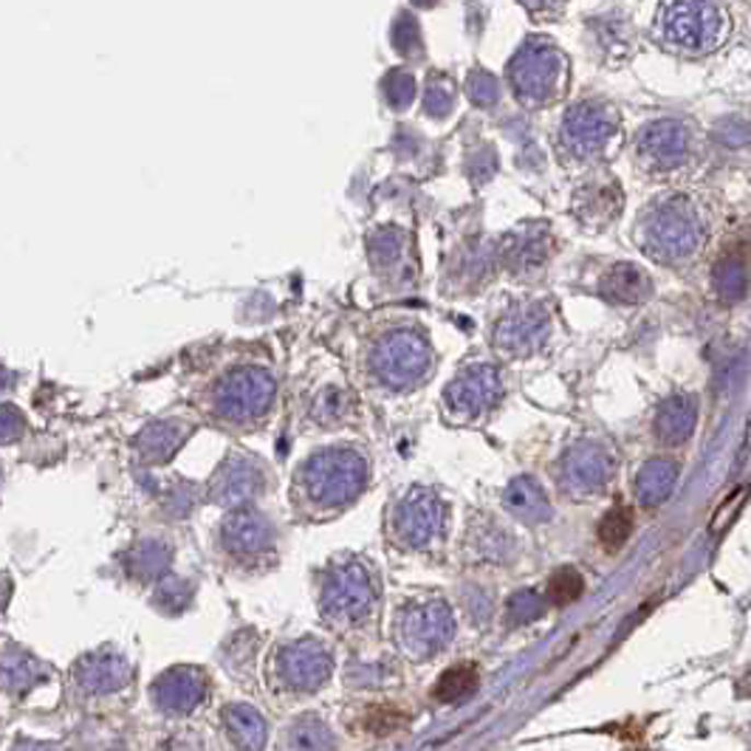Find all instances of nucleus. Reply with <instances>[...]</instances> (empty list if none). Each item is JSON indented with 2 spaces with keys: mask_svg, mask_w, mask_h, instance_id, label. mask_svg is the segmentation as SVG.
Masks as SVG:
<instances>
[{
  "mask_svg": "<svg viewBox=\"0 0 751 751\" xmlns=\"http://www.w3.org/2000/svg\"><path fill=\"white\" fill-rule=\"evenodd\" d=\"M749 286V275L740 261H724L715 268V291L724 302H738L746 294Z\"/></svg>",
  "mask_w": 751,
  "mask_h": 751,
  "instance_id": "2f4dec72",
  "label": "nucleus"
},
{
  "mask_svg": "<svg viewBox=\"0 0 751 751\" xmlns=\"http://www.w3.org/2000/svg\"><path fill=\"white\" fill-rule=\"evenodd\" d=\"M74 672L82 690L100 692L102 695V692H116L128 684L130 675H134V667L119 652L96 650L82 658Z\"/></svg>",
  "mask_w": 751,
  "mask_h": 751,
  "instance_id": "6ab92c4d",
  "label": "nucleus"
},
{
  "mask_svg": "<svg viewBox=\"0 0 751 751\" xmlns=\"http://www.w3.org/2000/svg\"><path fill=\"white\" fill-rule=\"evenodd\" d=\"M504 393V379L495 365H470L455 376L447 388V407L458 418H481L486 416Z\"/></svg>",
  "mask_w": 751,
  "mask_h": 751,
  "instance_id": "f8f14e48",
  "label": "nucleus"
},
{
  "mask_svg": "<svg viewBox=\"0 0 751 751\" xmlns=\"http://www.w3.org/2000/svg\"><path fill=\"white\" fill-rule=\"evenodd\" d=\"M170 565V548L159 543H145L130 554V574L139 579L159 577L161 570H167Z\"/></svg>",
  "mask_w": 751,
  "mask_h": 751,
  "instance_id": "473e14b6",
  "label": "nucleus"
},
{
  "mask_svg": "<svg viewBox=\"0 0 751 751\" xmlns=\"http://www.w3.org/2000/svg\"><path fill=\"white\" fill-rule=\"evenodd\" d=\"M509 80L517 100L536 107L557 102L568 85V60L548 41H529L509 66Z\"/></svg>",
  "mask_w": 751,
  "mask_h": 751,
  "instance_id": "20e7f679",
  "label": "nucleus"
},
{
  "mask_svg": "<svg viewBox=\"0 0 751 751\" xmlns=\"http://www.w3.org/2000/svg\"><path fill=\"white\" fill-rule=\"evenodd\" d=\"M289 746L294 751H334V731L316 718H300L289 731Z\"/></svg>",
  "mask_w": 751,
  "mask_h": 751,
  "instance_id": "c85d7f7f",
  "label": "nucleus"
},
{
  "mask_svg": "<svg viewBox=\"0 0 751 751\" xmlns=\"http://www.w3.org/2000/svg\"><path fill=\"white\" fill-rule=\"evenodd\" d=\"M376 604V585L370 570L362 563H343L328 570L322 582L320 608L334 624L362 622Z\"/></svg>",
  "mask_w": 751,
  "mask_h": 751,
  "instance_id": "423d86ee",
  "label": "nucleus"
},
{
  "mask_svg": "<svg viewBox=\"0 0 751 751\" xmlns=\"http://www.w3.org/2000/svg\"><path fill=\"white\" fill-rule=\"evenodd\" d=\"M548 328L551 320L543 305H520L495 325V348L506 356H529L543 348Z\"/></svg>",
  "mask_w": 751,
  "mask_h": 751,
  "instance_id": "2eb2a0df",
  "label": "nucleus"
},
{
  "mask_svg": "<svg viewBox=\"0 0 751 751\" xmlns=\"http://www.w3.org/2000/svg\"><path fill=\"white\" fill-rule=\"evenodd\" d=\"M477 681H481V672H477L475 665H470V661L466 665H455L438 678L432 695L441 704H455V701H463V697H470L477 690Z\"/></svg>",
  "mask_w": 751,
  "mask_h": 751,
  "instance_id": "cd10ccee",
  "label": "nucleus"
},
{
  "mask_svg": "<svg viewBox=\"0 0 751 751\" xmlns=\"http://www.w3.org/2000/svg\"><path fill=\"white\" fill-rule=\"evenodd\" d=\"M472 100L477 102V105H492V102L497 100V80L492 74H486V71H481V74H472Z\"/></svg>",
  "mask_w": 751,
  "mask_h": 751,
  "instance_id": "f704fd0d",
  "label": "nucleus"
},
{
  "mask_svg": "<svg viewBox=\"0 0 751 751\" xmlns=\"http://www.w3.org/2000/svg\"><path fill=\"white\" fill-rule=\"evenodd\" d=\"M455 636V613L441 599H427L404 608L398 619V642L413 658H432Z\"/></svg>",
  "mask_w": 751,
  "mask_h": 751,
  "instance_id": "0eeeda50",
  "label": "nucleus"
},
{
  "mask_svg": "<svg viewBox=\"0 0 751 751\" xmlns=\"http://www.w3.org/2000/svg\"><path fill=\"white\" fill-rule=\"evenodd\" d=\"M275 398V379L266 370L241 368L223 376L215 388V409L232 421L261 418Z\"/></svg>",
  "mask_w": 751,
  "mask_h": 751,
  "instance_id": "1a4fd4ad",
  "label": "nucleus"
},
{
  "mask_svg": "<svg viewBox=\"0 0 751 751\" xmlns=\"http://www.w3.org/2000/svg\"><path fill=\"white\" fill-rule=\"evenodd\" d=\"M599 291H602V297H608L611 302L633 305V302H644L650 297L652 282L650 277L644 275L638 266H633V263H619V266H611L604 271V277L599 280Z\"/></svg>",
  "mask_w": 751,
  "mask_h": 751,
  "instance_id": "5701e85b",
  "label": "nucleus"
},
{
  "mask_svg": "<svg viewBox=\"0 0 751 751\" xmlns=\"http://www.w3.org/2000/svg\"><path fill=\"white\" fill-rule=\"evenodd\" d=\"M263 472L252 458L232 455L209 483V500L218 506H243L261 492Z\"/></svg>",
  "mask_w": 751,
  "mask_h": 751,
  "instance_id": "f3484780",
  "label": "nucleus"
},
{
  "mask_svg": "<svg viewBox=\"0 0 751 751\" xmlns=\"http://www.w3.org/2000/svg\"><path fill=\"white\" fill-rule=\"evenodd\" d=\"M695 424H697L695 398L678 393V396H670L665 404H661V407H658L656 436L665 443H672V447H675V443L690 441L692 432H695Z\"/></svg>",
  "mask_w": 751,
  "mask_h": 751,
  "instance_id": "4be33fe9",
  "label": "nucleus"
},
{
  "mask_svg": "<svg viewBox=\"0 0 751 751\" xmlns=\"http://www.w3.org/2000/svg\"><path fill=\"white\" fill-rule=\"evenodd\" d=\"M525 7L534 9V12H545V9H557L563 7L565 0H523Z\"/></svg>",
  "mask_w": 751,
  "mask_h": 751,
  "instance_id": "e433bc0d",
  "label": "nucleus"
},
{
  "mask_svg": "<svg viewBox=\"0 0 751 751\" xmlns=\"http://www.w3.org/2000/svg\"><path fill=\"white\" fill-rule=\"evenodd\" d=\"M184 443V427L175 421H161V424H150L145 432L136 441V450H139L141 461L148 463H164L170 461L178 447Z\"/></svg>",
  "mask_w": 751,
  "mask_h": 751,
  "instance_id": "bb28decb",
  "label": "nucleus"
},
{
  "mask_svg": "<svg viewBox=\"0 0 751 751\" xmlns=\"http://www.w3.org/2000/svg\"><path fill=\"white\" fill-rule=\"evenodd\" d=\"M504 506L525 525H543L551 520L548 495L529 475L509 481V486L504 489Z\"/></svg>",
  "mask_w": 751,
  "mask_h": 751,
  "instance_id": "412c9836",
  "label": "nucleus"
},
{
  "mask_svg": "<svg viewBox=\"0 0 751 751\" xmlns=\"http://www.w3.org/2000/svg\"><path fill=\"white\" fill-rule=\"evenodd\" d=\"M706 238V218L690 195H661L642 209L636 241L656 263H678L692 257Z\"/></svg>",
  "mask_w": 751,
  "mask_h": 751,
  "instance_id": "f257e3e1",
  "label": "nucleus"
},
{
  "mask_svg": "<svg viewBox=\"0 0 751 751\" xmlns=\"http://www.w3.org/2000/svg\"><path fill=\"white\" fill-rule=\"evenodd\" d=\"M223 545H227L232 554H241V557H257L263 551H268L275 545V531L271 523L257 509H249V506H238L232 515L223 520L221 525Z\"/></svg>",
  "mask_w": 751,
  "mask_h": 751,
  "instance_id": "a211bd4d",
  "label": "nucleus"
},
{
  "mask_svg": "<svg viewBox=\"0 0 751 751\" xmlns=\"http://www.w3.org/2000/svg\"><path fill=\"white\" fill-rule=\"evenodd\" d=\"M223 726H227L229 738L235 740L243 751H263L266 746L268 726L261 712L249 704H232L223 712Z\"/></svg>",
  "mask_w": 751,
  "mask_h": 751,
  "instance_id": "b1692460",
  "label": "nucleus"
},
{
  "mask_svg": "<svg viewBox=\"0 0 751 751\" xmlns=\"http://www.w3.org/2000/svg\"><path fill=\"white\" fill-rule=\"evenodd\" d=\"M622 207V198H619V189L611 184H590V187L579 189L577 198H574V212L582 218L588 227H604L611 221L613 215H619Z\"/></svg>",
  "mask_w": 751,
  "mask_h": 751,
  "instance_id": "a878e982",
  "label": "nucleus"
},
{
  "mask_svg": "<svg viewBox=\"0 0 751 751\" xmlns=\"http://www.w3.org/2000/svg\"><path fill=\"white\" fill-rule=\"evenodd\" d=\"M731 23L712 0H665L658 7L656 34L667 46L686 51H715L729 37Z\"/></svg>",
  "mask_w": 751,
  "mask_h": 751,
  "instance_id": "f03ea898",
  "label": "nucleus"
},
{
  "mask_svg": "<svg viewBox=\"0 0 751 751\" xmlns=\"http://www.w3.org/2000/svg\"><path fill=\"white\" fill-rule=\"evenodd\" d=\"M631 531H633L631 509H627V506H616V509H611L602 517V523H599V540H602L608 548H619V545H624V540L631 536Z\"/></svg>",
  "mask_w": 751,
  "mask_h": 751,
  "instance_id": "72a5a7b5",
  "label": "nucleus"
},
{
  "mask_svg": "<svg viewBox=\"0 0 751 751\" xmlns=\"http://www.w3.org/2000/svg\"><path fill=\"white\" fill-rule=\"evenodd\" d=\"M368 483V463L356 450H322L305 461L300 472V486L311 504L345 506Z\"/></svg>",
  "mask_w": 751,
  "mask_h": 751,
  "instance_id": "7ed1b4c3",
  "label": "nucleus"
},
{
  "mask_svg": "<svg viewBox=\"0 0 751 751\" xmlns=\"http://www.w3.org/2000/svg\"><path fill=\"white\" fill-rule=\"evenodd\" d=\"M14 751H60L57 746L51 743H37V740H23V743H18V749Z\"/></svg>",
  "mask_w": 751,
  "mask_h": 751,
  "instance_id": "4c0bfd02",
  "label": "nucleus"
},
{
  "mask_svg": "<svg viewBox=\"0 0 751 751\" xmlns=\"http://www.w3.org/2000/svg\"><path fill=\"white\" fill-rule=\"evenodd\" d=\"M23 432V418L14 407H0V443H9Z\"/></svg>",
  "mask_w": 751,
  "mask_h": 751,
  "instance_id": "c9c22d12",
  "label": "nucleus"
},
{
  "mask_svg": "<svg viewBox=\"0 0 751 751\" xmlns=\"http://www.w3.org/2000/svg\"><path fill=\"white\" fill-rule=\"evenodd\" d=\"M443 525H447V504L438 492L427 489V486H413L393 511L396 536L409 548H424L432 543Z\"/></svg>",
  "mask_w": 751,
  "mask_h": 751,
  "instance_id": "9d476101",
  "label": "nucleus"
},
{
  "mask_svg": "<svg viewBox=\"0 0 751 751\" xmlns=\"http://www.w3.org/2000/svg\"><path fill=\"white\" fill-rule=\"evenodd\" d=\"M277 672H280L282 684H289L291 690L311 692L320 690L334 672V658L314 638H302V642L282 647L277 656Z\"/></svg>",
  "mask_w": 751,
  "mask_h": 751,
  "instance_id": "4468645a",
  "label": "nucleus"
},
{
  "mask_svg": "<svg viewBox=\"0 0 751 751\" xmlns=\"http://www.w3.org/2000/svg\"><path fill=\"white\" fill-rule=\"evenodd\" d=\"M585 579L577 568H557L545 582V599L548 604H568L582 597Z\"/></svg>",
  "mask_w": 751,
  "mask_h": 751,
  "instance_id": "7c9ffc66",
  "label": "nucleus"
},
{
  "mask_svg": "<svg viewBox=\"0 0 751 751\" xmlns=\"http://www.w3.org/2000/svg\"><path fill=\"white\" fill-rule=\"evenodd\" d=\"M545 608H548L545 593H540V590H534V588L517 590V593H511L509 597V602H506V622H509L511 627L531 624L543 616Z\"/></svg>",
  "mask_w": 751,
  "mask_h": 751,
  "instance_id": "c756f323",
  "label": "nucleus"
},
{
  "mask_svg": "<svg viewBox=\"0 0 751 751\" xmlns=\"http://www.w3.org/2000/svg\"><path fill=\"white\" fill-rule=\"evenodd\" d=\"M207 695V675L204 670L193 665L170 667L159 675L153 684V697L159 701L161 709L175 712V715H187L195 706L201 704Z\"/></svg>",
  "mask_w": 751,
  "mask_h": 751,
  "instance_id": "dca6fc26",
  "label": "nucleus"
},
{
  "mask_svg": "<svg viewBox=\"0 0 751 751\" xmlns=\"http://www.w3.org/2000/svg\"><path fill=\"white\" fill-rule=\"evenodd\" d=\"M619 134V116L611 107L597 105V102H579L565 114L563 130V148L577 159H597V155L608 153Z\"/></svg>",
  "mask_w": 751,
  "mask_h": 751,
  "instance_id": "6e6552de",
  "label": "nucleus"
},
{
  "mask_svg": "<svg viewBox=\"0 0 751 751\" xmlns=\"http://www.w3.org/2000/svg\"><path fill=\"white\" fill-rule=\"evenodd\" d=\"M678 475H681V466L672 458H650L647 463H642V470L636 472V481H633L636 504L644 509H656L665 500H670L678 486Z\"/></svg>",
  "mask_w": 751,
  "mask_h": 751,
  "instance_id": "aec40b11",
  "label": "nucleus"
},
{
  "mask_svg": "<svg viewBox=\"0 0 751 751\" xmlns=\"http://www.w3.org/2000/svg\"><path fill=\"white\" fill-rule=\"evenodd\" d=\"M432 365V354L421 334L416 331H390L379 339L370 356V368L376 379L388 388H409L421 382Z\"/></svg>",
  "mask_w": 751,
  "mask_h": 751,
  "instance_id": "39448f33",
  "label": "nucleus"
},
{
  "mask_svg": "<svg viewBox=\"0 0 751 751\" xmlns=\"http://www.w3.org/2000/svg\"><path fill=\"white\" fill-rule=\"evenodd\" d=\"M690 128L675 119L650 122L647 128L638 134L636 153L644 167L667 173V170L681 167L690 155Z\"/></svg>",
  "mask_w": 751,
  "mask_h": 751,
  "instance_id": "ddd939ff",
  "label": "nucleus"
},
{
  "mask_svg": "<svg viewBox=\"0 0 751 751\" xmlns=\"http://www.w3.org/2000/svg\"><path fill=\"white\" fill-rule=\"evenodd\" d=\"M545 255H548V235L540 227L511 232L504 241V261L509 263L511 271L536 266V263L545 261Z\"/></svg>",
  "mask_w": 751,
  "mask_h": 751,
  "instance_id": "393cba45",
  "label": "nucleus"
},
{
  "mask_svg": "<svg viewBox=\"0 0 751 751\" xmlns=\"http://www.w3.org/2000/svg\"><path fill=\"white\" fill-rule=\"evenodd\" d=\"M613 472H616V463H613L611 452L593 441H579L565 450L563 461H559V486L565 495H599L613 481Z\"/></svg>",
  "mask_w": 751,
  "mask_h": 751,
  "instance_id": "9b49d317",
  "label": "nucleus"
}]
</instances>
